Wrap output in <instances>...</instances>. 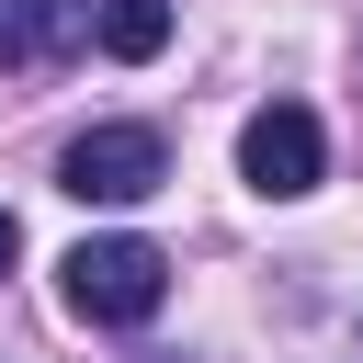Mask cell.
Masks as SVG:
<instances>
[{
    "label": "cell",
    "mask_w": 363,
    "mask_h": 363,
    "mask_svg": "<svg viewBox=\"0 0 363 363\" xmlns=\"http://www.w3.org/2000/svg\"><path fill=\"white\" fill-rule=\"evenodd\" d=\"M57 272H68V306H79L91 329H136V318H159V295H170V250H159V238H79Z\"/></svg>",
    "instance_id": "6da1fadb"
},
{
    "label": "cell",
    "mask_w": 363,
    "mask_h": 363,
    "mask_svg": "<svg viewBox=\"0 0 363 363\" xmlns=\"http://www.w3.org/2000/svg\"><path fill=\"white\" fill-rule=\"evenodd\" d=\"M57 182H68L79 204H147V193L170 182V147H159V125H91V136H68Z\"/></svg>",
    "instance_id": "7a4b0ae2"
},
{
    "label": "cell",
    "mask_w": 363,
    "mask_h": 363,
    "mask_svg": "<svg viewBox=\"0 0 363 363\" xmlns=\"http://www.w3.org/2000/svg\"><path fill=\"white\" fill-rule=\"evenodd\" d=\"M238 170H250V193H272V204L318 193V170H329L318 113H306V102H261V113L238 125Z\"/></svg>",
    "instance_id": "3957f363"
},
{
    "label": "cell",
    "mask_w": 363,
    "mask_h": 363,
    "mask_svg": "<svg viewBox=\"0 0 363 363\" xmlns=\"http://www.w3.org/2000/svg\"><path fill=\"white\" fill-rule=\"evenodd\" d=\"M91 34L79 0H0V68H34V57H68Z\"/></svg>",
    "instance_id": "277c9868"
},
{
    "label": "cell",
    "mask_w": 363,
    "mask_h": 363,
    "mask_svg": "<svg viewBox=\"0 0 363 363\" xmlns=\"http://www.w3.org/2000/svg\"><path fill=\"white\" fill-rule=\"evenodd\" d=\"M91 34H102V57L147 68V57L170 45V0H91Z\"/></svg>",
    "instance_id": "5b68a950"
},
{
    "label": "cell",
    "mask_w": 363,
    "mask_h": 363,
    "mask_svg": "<svg viewBox=\"0 0 363 363\" xmlns=\"http://www.w3.org/2000/svg\"><path fill=\"white\" fill-rule=\"evenodd\" d=\"M11 250H23V227H11V204H0V272H11Z\"/></svg>",
    "instance_id": "8992f818"
}]
</instances>
